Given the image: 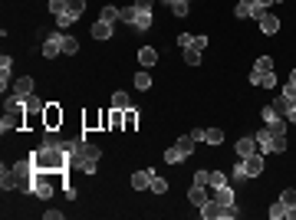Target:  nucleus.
Listing matches in <instances>:
<instances>
[{
	"label": "nucleus",
	"instance_id": "obj_1",
	"mask_svg": "<svg viewBox=\"0 0 296 220\" xmlns=\"http://www.w3.org/2000/svg\"><path fill=\"white\" fill-rule=\"evenodd\" d=\"M63 151L69 154L73 171H82V174H96L99 171V158H102L99 145H89L86 138H63Z\"/></svg>",
	"mask_w": 296,
	"mask_h": 220
},
{
	"label": "nucleus",
	"instance_id": "obj_2",
	"mask_svg": "<svg viewBox=\"0 0 296 220\" xmlns=\"http://www.w3.org/2000/svg\"><path fill=\"white\" fill-rule=\"evenodd\" d=\"M30 161L36 171H69V154L63 151V145H40L30 154Z\"/></svg>",
	"mask_w": 296,
	"mask_h": 220
},
{
	"label": "nucleus",
	"instance_id": "obj_3",
	"mask_svg": "<svg viewBox=\"0 0 296 220\" xmlns=\"http://www.w3.org/2000/svg\"><path fill=\"white\" fill-rule=\"evenodd\" d=\"M201 217H204V220H234V217H237V204L224 207V204H217V200L211 197L208 204L201 207Z\"/></svg>",
	"mask_w": 296,
	"mask_h": 220
},
{
	"label": "nucleus",
	"instance_id": "obj_4",
	"mask_svg": "<svg viewBox=\"0 0 296 220\" xmlns=\"http://www.w3.org/2000/svg\"><path fill=\"white\" fill-rule=\"evenodd\" d=\"M27 128V109L23 112H7L0 119V132H23Z\"/></svg>",
	"mask_w": 296,
	"mask_h": 220
},
{
	"label": "nucleus",
	"instance_id": "obj_5",
	"mask_svg": "<svg viewBox=\"0 0 296 220\" xmlns=\"http://www.w3.org/2000/svg\"><path fill=\"white\" fill-rule=\"evenodd\" d=\"M59 125H63V109H59V102H46L43 128H59Z\"/></svg>",
	"mask_w": 296,
	"mask_h": 220
},
{
	"label": "nucleus",
	"instance_id": "obj_6",
	"mask_svg": "<svg viewBox=\"0 0 296 220\" xmlns=\"http://www.w3.org/2000/svg\"><path fill=\"white\" fill-rule=\"evenodd\" d=\"M59 53H63V33L56 30V33L43 36V56H46V59H56Z\"/></svg>",
	"mask_w": 296,
	"mask_h": 220
},
{
	"label": "nucleus",
	"instance_id": "obj_7",
	"mask_svg": "<svg viewBox=\"0 0 296 220\" xmlns=\"http://www.w3.org/2000/svg\"><path fill=\"white\" fill-rule=\"evenodd\" d=\"M188 200L194 204V207H204L211 200V194H208V184H191V191H188Z\"/></svg>",
	"mask_w": 296,
	"mask_h": 220
},
{
	"label": "nucleus",
	"instance_id": "obj_8",
	"mask_svg": "<svg viewBox=\"0 0 296 220\" xmlns=\"http://www.w3.org/2000/svg\"><path fill=\"white\" fill-rule=\"evenodd\" d=\"M158 174V171H152V168H142V171H135L132 174V187L135 191H145V187H152V177Z\"/></svg>",
	"mask_w": 296,
	"mask_h": 220
},
{
	"label": "nucleus",
	"instance_id": "obj_9",
	"mask_svg": "<svg viewBox=\"0 0 296 220\" xmlns=\"http://www.w3.org/2000/svg\"><path fill=\"white\" fill-rule=\"evenodd\" d=\"M243 171H247V177H260L263 174V158H260V151L250 154V158H243Z\"/></svg>",
	"mask_w": 296,
	"mask_h": 220
},
{
	"label": "nucleus",
	"instance_id": "obj_10",
	"mask_svg": "<svg viewBox=\"0 0 296 220\" xmlns=\"http://www.w3.org/2000/svg\"><path fill=\"white\" fill-rule=\"evenodd\" d=\"M260 148H257V138H250V135H243L241 142H237V158H250V154H257Z\"/></svg>",
	"mask_w": 296,
	"mask_h": 220
},
{
	"label": "nucleus",
	"instance_id": "obj_11",
	"mask_svg": "<svg viewBox=\"0 0 296 220\" xmlns=\"http://www.w3.org/2000/svg\"><path fill=\"white\" fill-rule=\"evenodd\" d=\"M214 200H217V204H224V207H230V204H234V184L214 187Z\"/></svg>",
	"mask_w": 296,
	"mask_h": 220
},
{
	"label": "nucleus",
	"instance_id": "obj_12",
	"mask_svg": "<svg viewBox=\"0 0 296 220\" xmlns=\"http://www.w3.org/2000/svg\"><path fill=\"white\" fill-rule=\"evenodd\" d=\"M89 33H92V40H99V43H102V40H112V23L99 20V23H92V30H89Z\"/></svg>",
	"mask_w": 296,
	"mask_h": 220
},
{
	"label": "nucleus",
	"instance_id": "obj_13",
	"mask_svg": "<svg viewBox=\"0 0 296 220\" xmlns=\"http://www.w3.org/2000/svg\"><path fill=\"white\" fill-rule=\"evenodd\" d=\"M257 23H260V30H263V33H267V36H273L276 30H280V20H276V17H273V13H270V10L263 13V17H260V20H257Z\"/></svg>",
	"mask_w": 296,
	"mask_h": 220
},
{
	"label": "nucleus",
	"instance_id": "obj_14",
	"mask_svg": "<svg viewBox=\"0 0 296 220\" xmlns=\"http://www.w3.org/2000/svg\"><path fill=\"white\" fill-rule=\"evenodd\" d=\"M0 187L3 191H13V187H20V181H17V174H13V168H0Z\"/></svg>",
	"mask_w": 296,
	"mask_h": 220
},
{
	"label": "nucleus",
	"instance_id": "obj_15",
	"mask_svg": "<svg viewBox=\"0 0 296 220\" xmlns=\"http://www.w3.org/2000/svg\"><path fill=\"white\" fill-rule=\"evenodd\" d=\"M138 63H142V66H155V63H158V49H155V46H142V49H138Z\"/></svg>",
	"mask_w": 296,
	"mask_h": 220
},
{
	"label": "nucleus",
	"instance_id": "obj_16",
	"mask_svg": "<svg viewBox=\"0 0 296 220\" xmlns=\"http://www.w3.org/2000/svg\"><path fill=\"white\" fill-rule=\"evenodd\" d=\"M267 73H273V59H270V56H260V59L253 63L250 76H267Z\"/></svg>",
	"mask_w": 296,
	"mask_h": 220
},
{
	"label": "nucleus",
	"instance_id": "obj_17",
	"mask_svg": "<svg viewBox=\"0 0 296 220\" xmlns=\"http://www.w3.org/2000/svg\"><path fill=\"white\" fill-rule=\"evenodd\" d=\"M13 92H17V96H33V76L17 79V82H13Z\"/></svg>",
	"mask_w": 296,
	"mask_h": 220
},
{
	"label": "nucleus",
	"instance_id": "obj_18",
	"mask_svg": "<svg viewBox=\"0 0 296 220\" xmlns=\"http://www.w3.org/2000/svg\"><path fill=\"white\" fill-rule=\"evenodd\" d=\"M135 10H138V7H135ZM132 26H135V30H152V13H148V10H138Z\"/></svg>",
	"mask_w": 296,
	"mask_h": 220
},
{
	"label": "nucleus",
	"instance_id": "obj_19",
	"mask_svg": "<svg viewBox=\"0 0 296 220\" xmlns=\"http://www.w3.org/2000/svg\"><path fill=\"white\" fill-rule=\"evenodd\" d=\"M23 109H27V96L10 92V96H7V112H23Z\"/></svg>",
	"mask_w": 296,
	"mask_h": 220
},
{
	"label": "nucleus",
	"instance_id": "obj_20",
	"mask_svg": "<svg viewBox=\"0 0 296 220\" xmlns=\"http://www.w3.org/2000/svg\"><path fill=\"white\" fill-rule=\"evenodd\" d=\"M138 119H142V115L129 105V109H125V125H122V132H135V128H138Z\"/></svg>",
	"mask_w": 296,
	"mask_h": 220
},
{
	"label": "nucleus",
	"instance_id": "obj_21",
	"mask_svg": "<svg viewBox=\"0 0 296 220\" xmlns=\"http://www.w3.org/2000/svg\"><path fill=\"white\" fill-rule=\"evenodd\" d=\"M82 128H102V112H86V115H82Z\"/></svg>",
	"mask_w": 296,
	"mask_h": 220
},
{
	"label": "nucleus",
	"instance_id": "obj_22",
	"mask_svg": "<svg viewBox=\"0 0 296 220\" xmlns=\"http://www.w3.org/2000/svg\"><path fill=\"white\" fill-rule=\"evenodd\" d=\"M164 161H168V165H181V161H185V151H181L178 145H171V148H164Z\"/></svg>",
	"mask_w": 296,
	"mask_h": 220
},
{
	"label": "nucleus",
	"instance_id": "obj_23",
	"mask_svg": "<svg viewBox=\"0 0 296 220\" xmlns=\"http://www.w3.org/2000/svg\"><path fill=\"white\" fill-rule=\"evenodd\" d=\"M175 145L181 148V151H185V158H191V154H194V148H197V142L191 138V135H181V138H178Z\"/></svg>",
	"mask_w": 296,
	"mask_h": 220
},
{
	"label": "nucleus",
	"instance_id": "obj_24",
	"mask_svg": "<svg viewBox=\"0 0 296 220\" xmlns=\"http://www.w3.org/2000/svg\"><path fill=\"white\" fill-rule=\"evenodd\" d=\"M253 138H257V148H260V151H270V138H273V132H270V125H267L263 132H257Z\"/></svg>",
	"mask_w": 296,
	"mask_h": 220
},
{
	"label": "nucleus",
	"instance_id": "obj_25",
	"mask_svg": "<svg viewBox=\"0 0 296 220\" xmlns=\"http://www.w3.org/2000/svg\"><path fill=\"white\" fill-rule=\"evenodd\" d=\"M82 10H86V0H66V13H69V17H82Z\"/></svg>",
	"mask_w": 296,
	"mask_h": 220
},
{
	"label": "nucleus",
	"instance_id": "obj_26",
	"mask_svg": "<svg viewBox=\"0 0 296 220\" xmlns=\"http://www.w3.org/2000/svg\"><path fill=\"white\" fill-rule=\"evenodd\" d=\"M253 86H263V89H273L276 86V73H267V76H250Z\"/></svg>",
	"mask_w": 296,
	"mask_h": 220
},
{
	"label": "nucleus",
	"instance_id": "obj_27",
	"mask_svg": "<svg viewBox=\"0 0 296 220\" xmlns=\"http://www.w3.org/2000/svg\"><path fill=\"white\" fill-rule=\"evenodd\" d=\"M99 20H106V23H115V20H122V10L119 7H102V17H99Z\"/></svg>",
	"mask_w": 296,
	"mask_h": 220
},
{
	"label": "nucleus",
	"instance_id": "obj_28",
	"mask_svg": "<svg viewBox=\"0 0 296 220\" xmlns=\"http://www.w3.org/2000/svg\"><path fill=\"white\" fill-rule=\"evenodd\" d=\"M293 102H296L293 96H286V92H280V96H276V102H273V109L280 112V115H283V112L290 109V105H293Z\"/></svg>",
	"mask_w": 296,
	"mask_h": 220
},
{
	"label": "nucleus",
	"instance_id": "obj_29",
	"mask_svg": "<svg viewBox=\"0 0 296 220\" xmlns=\"http://www.w3.org/2000/svg\"><path fill=\"white\" fill-rule=\"evenodd\" d=\"M73 53H79V40L63 33V56H73Z\"/></svg>",
	"mask_w": 296,
	"mask_h": 220
},
{
	"label": "nucleus",
	"instance_id": "obj_30",
	"mask_svg": "<svg viewBox=\"0 0 296 220\" xmlns=\"http://www.w3.org/2000/svg\"><path fill=\"white\" fill-rule=\"evenodd\" d=\"M230 181H234V184H243V181H247V171H243V158L237 161V165H234V171H230Z\"/></svg>",
	"mask_w": 296,
	"mask_h": 220
},
{
	"label": "nucleus",
	"instance_id": "obj_31",
	"mask_svg": "<svg viewBox=\"0 0 296 220\" xmlns=\"http://www.w3.org/2000/svg\"><path fill=\"white\" fill-rule=\"evenodd\" d=\"M270 151H273V154H283L286 151V135H273V138H270Z\"/></svg>",
	"mask_w": 296,
	"mask_h": 220
},
{
	"label": "nucleus",
	"instance_id": "obj_32",
	"mask_svg": "<svg viewBox=\"0 0 296 220\" xmlns=\"http://www.w3.org/2000/svg\"><path fill=\"white\" fill-rule=\"evenodd\" d=\"M188 10H191V0H175L171 3V13L175 17H188Z\"/></svg>",
	"mask_w": 296,
	"mask_h": 220
},
{
	"label": "nucleus",
	"instance_id": "obj_33",
	"mask_svg": "<svg viewBox=\"0 0 296 220\" xmlns=\"http://www.w3.org/2000/svg\"><path fill=\"white\" fill-rule=\"evenodd\" d=\"M250 13H253V3H243V0H241V3L234 7V17H237V20H247Z\"/></svg>",
	"mask_w": 296,
	"mask_h": 220
},
{
	"label": "nucleus",
	"instance_id": "obj_34",
	"mask_svg": "<svg viewBox=\"0 0 296 220\" xmlns=\"http://www.w3.org/2000/svg\"><path fill=\"white\" fill-rule=\"evenodd\" d=\"M267 214H270V220L286 217V204H283V200H276V204H270V210H267Z\"/></svg>",
	"mask_w": 296,
	"mask_h": 220
},
{
	"label": "nucleus",
	"instance_id": "obj_35",
	"mask_svg": "<svg viewBox=\"0 0 296 220\" xmlns=\"http://www.w3.org/2000/svg\"><path fill=\"white\" fill-rule=\"evenodd\" d=\"M112 109H129V92H115V96H112Z\"/></svg>",
	"mask_w": 296,
	"mask_h": 220
},
{
	"label": "nucleus",
	"instance_id": "obj_36",
	"mask_svg": "<svg viewBox=\"0 0 296 220\" xmlns=\"http://www.w3.org/2000/svg\"><path fill=\"white\" fill-rule=\"evenodd\" d=\"M204 142L208 145H220L224 142V132H220V128H208V132H204Z\"/></svg>",
	"mask_w": 296,
	"mask_h": 220
},
{
	"label": "nucleus",
	"instance_id": "obj_37",
	"mask_svg": "<svg viewBox=\"0 0 296 220\" xmlns=\"http://www.w3.org/2000/svg\"><path fill=\"white\" fill-rule=\"evenodd\" d=\"M27 109H33V112H43V109H46V102L40 99L36 92H33V96H27Z\"/></svg>",
	"mask_w": 296,
	"mask_h": 220
},
{
	"label": "nucleus",
	"instance_id": "obj_38",
	"mask_svg": "<svg viewBox=\"0 0 296 220\" xmlns=\"http://www.w3.org/2000/svg\"><path fill=\"white\" fill-rule=\"evenodd\" d=\"M135 86L142 89V92H145V89H152V76H148L145 69H142V73H135Z\"/></svg>",
	"mask_w": 296,
	"mask_h": 220
},
{
	"label": "nucleus",
	"instance_id": "obj_39",
	"mask_svg": "<svg viewBox=\"0 0 296 220\" xmlns=\"http://www.w3.org/2000/svg\"><path fill=\"white\" fill-rule=\"evenodd\" d=\"M73 23H76V17H69V13H59V17H56V26H59V33H63V30H66V26H73Z\"/></svg>",
	"mask_w": 296,
	"mask_h": 220
},
{
	"label": "nucleus",
	"instance_id": "obj_40",
	"mask_svg": "<svg viewBox=\"0 0 296 220\" xmlns=\"http://www.w3.org/2000/svg\"><path fill=\"white\" fill-rule=\"evenodd\" d=\"M260 115H263V122H267V125H270V122H276V119H280V112H276L273 105H263V109H260Z\"/></svg>",
	"mask_w": 296,
	"mask_h": 220
},
{
	"label": "nucleus",
	"instance_id": "obj_41",
	"mask_svg": "<svg viewBox=\"0 0 296 220\" xmlns=\"http://www.w3.org/2000/svg\"><path fill=\"white\" fill-rule=\"evenodd\" d=\"M280 200H283L286 207H296V187H286L283 194H280Z\"/></svg>",
	"mask_w": 296,
	"mask_h": 220
},
{
	"label": "nucleus",
	"instance_id": "obj_42",
	"mask_svg": "<svg viewBox=\"0 0 296 220\" xmlns=\"http://www.w3.org/2000/svg\"><path fill=\"white\" fill-rule=\"evenodd\" d=\"M220 184H227V174H224V171H211V184L208 187H220Z\"/></svg>",
	"mask_w": 296,
	"mask_h": 220
},
{
	"label": "nucleus",
	"instance_id": "obj_43",
	"mask_svg": "<svg viewBox=\"0 0 296 220\" xmlns=\"http://www.w3.org/2000/svg\"><path fill=\"white\" fill-rule=\"evenodd\" d=\"M152 191H155V194H164V191H168V181L155 174V177H152Z\"/></svg>",
	"mask_w": 296,
	"mask_h": 220
},
{
	"label": "nucleus",
	"instance_id": "obj_44",
	"mask_svg": "<svg viewBox=\"0 0 296 220\" xmlns=\"http://www.w3.org/2000/svg\"><path fill=\"white\" fill-rule=\"evenodd\" d=\"M270 132H273V135H286V119H283V115H280L276 122H270Z\"/></svg>",
	"mask_w": 296,
	"mask_h": 220
},
{
	"label": "nucleus",
	"instance_id": "obj_45",
	"mask_svg": "<svg viewBox=\"0 0 296 220\" xmlns=\"http://www.w3.org/2000/svg\"><path fill=\"white\" fill-rule=\"evenodd\" d=\"M188 49H197V53L208 49V36H191V46H188Z\"/></svg>",
	"mask_w": 296,
	"mask_h": 220
},
{
	"label": "nucleus",
	"instance_id": "obj_46",
	"mask_svg": "<svg viewBox=\"0 0 296 220\" xmlns=\"http://www.w3.org/2000/svg\"><path fill=\"white\" fill-rule=\"evenodd\" d=\"M135 13H138V10H135V3H132V7H122V20L132 26V23H135Z\"/></svg>",
	"mask_w": 296,
	"mask_h": 220
},
{
	"label": "nucleus",
	"instance_id": "obj_47",
	"mask_svg": "<svg viewBox=\"0 0 296 220\" xmlns=\"http://www.w3.org/2000/svg\"><path fill=\"white\" fill-rule=\"evenodd\" d=\"M185 63L188 66H197V63H201V53H197V49H185Z\"/></svg>",
	"mask_w": 296,
	"mask_h": 220
},
{
	"label": "nucleus",
	"instance_id": "obj_48",
	"mask_svg": "<svg viewBox=\"0 0 296 220\" xmlns=\"http://www.w3.org/2000/svg\"><path fill=\"white\" fill-rule=\"evenodd\" d=\"M63 10H66V0H50V13L53 17H59Z\"/></svg>",
	"mask_w": 296,
	"mask_h": 220
},
{
	"label": "nucleus",
	"instance_id": "obj_49",
	"mask_svg": "<svg viewBox=\"0 0 296 220\" xmlns=\"http://www.w3.org/2000/svg\"><path fill=\"white\" fill-rule=\"evenodd\" d=\"M132 3H135L138 10H148V13L155 10V0H132Z\"/></svg>",
	"mask_w": 296,
	"mask_h": 220
},
{
	"label": "nucleus",
	"instance_id": "obj_50",
	"mask_svg": "<svg viewBox=\"0 0 296 220\" xmlns=\"http://www.w3.org/2000/svg\"><path fill=\"white\" fill-rule=\"evenodd\" d=\"M194 184H211V171H197V174H194Z\"/></svg>",
	"mask_w": 296,
	"mask_h": 220
},
{
	"label": "nucleus",
	"instance_id": "obj_51",
	"mask_svg": "<svg viewBox=\"0 0 296 220\" xmlns=\"http://www.w3.org/2000/svg\"><path fill=\"white\" fill-rule=\"evenodd\" d=\"M178 46H181V49H188V46H191V33H181V36H178Z\"/></svg>",
	"mask_w": 296,
	"mask_h": 220
},
{
	"label": "nucleus",
	"instance_id": "obj_52",
	"mask_svg": "<svg viewBox=\"0 0 296 220\" xmlns=\"http://www.w3.org/2000/svg\"><path fill=\"white\" fill-rule=\"evenodd\" d=\"M283 119H286V122H296V102H293V105H290V109L283 112Z\"/></svg>",
	"mask_w": 296,
	"mask_h": 220
},
{
	"label": "nucleus",
	"instance_id": "obj_53",
	"mask_svg": "<svg viewBox=\"0 0 296 220\" xmlns=\"http://www.w3.org/2000/svg\"><path fill=\"white\" fill-rule=\"evenodd\" d=\"M204 132H208V128H191V138H194V142H204Z\"/></svg>",
	"mask_w": 296,
	"mask_h": 220
},
{
	"label": "nucleus",
	"instance_id": "obj_54",
	"mask_svg": "<svg viewBox=\"0 0 296 220\" xmlns=\"http://www.w3.org/2000/svg\"><path fill=\"white\" fill-rule=\"evenodd\" d=\"M257 3H260L263 10H270V7H273V3H283V0H257Z\"/></svg>",
	"mask_w": 296,
	"mask_h": 220
},
{
	"label": "nucleus",
	"instance_id": "obj_55",
	"mask_svg": "<svg viewBox=\"0 0 296 220\" xmlns=\"http://www.w3.org/2000/svg\"><path fill=\"white\" fill-rule=\"evenodd\" d=\"M286 220H296V207H286Z\"/></svg>",
	"mask_w": 296,
	"mask_h": 220
},
{
	"label": "nucleus",
	"instance_id": "obj_56",
	"mask_svg": "<svg viewBox=\"0 0 296 220\" xmlns=\"http://www.w3.org/2000/svg\"><path fill=\"white\" fill-rule=\"evenodd\" d=\"M290 86H296V69H293V73H290Z\"/></svg>",
	"mask_w": 296,
	"mask_h": 220
},
{
	"label": "nucleus",
	"instance_id": "obj_57",
	"mask_svg": "<svg viewBox=\"0 0 296 220\" xmlns=\"http://www.w3.org/2000/svg\"><path fill=\"white\" fill-rule=\"evenodd\" d=\"M161 3H168V7H171V3H175V0H161Z\"/></svg>",
	"mask_w": 296,
	"mask_h": 220
},
{
	"label": "nucleus",
	"instance_id": "obj_58",
	"mask_svg": "<svg viewBox=\"0 0 296 220\" xmlns=\"http://www.w3.org/2000/svg\"><path fill=\"white\" fill-rule=\"evenodd\" d=\"M243 3H257V0H243Z\"/></svg>",
	"mask_w": 296,
	"mask_h": 220
}]
</instances>
